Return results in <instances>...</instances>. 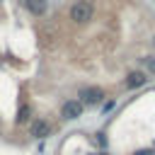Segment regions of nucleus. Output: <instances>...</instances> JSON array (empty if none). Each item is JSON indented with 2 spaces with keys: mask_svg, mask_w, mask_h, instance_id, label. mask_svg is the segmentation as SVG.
<instances>
[{
  "mask_svg": "<svg viewBox=\"0 0 155 155\" xmlns=\"http://www.w3.org/2000/svg\"><path fill=\"white\" fill-rule=\"evenodd\" d=\"M92 15H94V7H92L90 0H78V2H73V7H70V19H73L75 24L90 22Z\"/></svg>",
  "mask_w": 155,
  "mask_h": 155,
  "instance_id": "f257e3e1",
  "label": "nucleus"
},
{
  "mask_svg": "<svg viewBox=\"0 0 155 155\" xmlns=\"http://www.w3.org/2000/svg\"><path fill=\"white\" fill-rule=\"evenodd\" d=\"M78 97H80L78 102H80L82 107H85V104H97V102H102V99H104V90H102V87H92V85H90V87H82V90L78 92Z\"/></svg>",
  "mask_w": 155,
  "mask_h": 155,
  "instance_id": "f03ea898",
  "label": "nucleus"
},
{
  "mask_svg": "<svg viewBox=\"0 0 155 155\" xmlns=\"http://www.w3.org/2000/svg\"><path fill=\"white\" fill-rule=\"evenodd\" d=\"M48 133H51V126H48V121H44V119H34V121L29 124V136H31V138L41 140V138H46Z\"/></svg>",
  "mask_w": 155,
  "mask_h": 155,
  "instance_id": "7ed1b4c3",
  "label": "nucleus"
},
{
  "mask_svg": "<svg viewBox=\"0 0 155 155\" xmlns=\"http://www.w3.org/2000/svg\"><path fill=\"white\" fill-rule=\"evenodd\" d=\"M61 116L63 119H80L82 116V104L78 102V99H68L65 104H63V109H61Z\"/></svg>",
  "mask_w": 155,
  "mask_h": 155,
  "instance_id": "20e7f679",
  "label": "nucleus"
},
{
  "mask_svg": "<svg viewBox=\"0 0 155 155\" xmlns=\"http://www.w3.org/2000/svg\"><path fill=\"white\" fill-rule=\"evenodd\" d=\"M145 82H148V75H145L143 70H133V73H128V75H126V87H131V90L143 87Z\"/></svg>",
  "mask_w": 155,
  "mask_h": 155,
  "instance_id": "39448f33",
  "label": "nucleus"
},
{
  "mask_svg": "<svg viewBox=\"0 0 155 155\" xmlns=\"http://www.w3.org/2000/svg\"><path fill=\"white\" fill-rule=\"evenodd\" d=\"M24 2H27L31 15H44L46 12V0H24Z\"/></svg>",
  "mask_w": 155,
  "mask_h": 155,
  "instance_id": "423d86ee",
  "label": "nucleus"
},
{
  "mask_svg": "<svg viewBox=\"0 0 155 155\" xmlns=\"http://www.w3.org/2000/svg\"><path fill=\"white\" fill-rule=\"evenodd\" d=\"M140 68L145 75H155V56H145L140 58Z\"/></svg>",
  "mask_w": 155,
  "mask_h": 155,
  "instance_id": "0eeeda50",
  "label": "nucleus"
},
{
  "mask_svg": "<svg viewBox=\"0 0 155 155\" xmlns=\"http://www.w3.org/2000/svg\"><path fill=\"white\" fill-rule=\"evenodd\" d=\"M29 116H31V109H29V107H22V109H19V114H17V121H19V124H24Z\"/></svg>",
  "mask_w": 155,
  "mask_h": 155,
  "instance_id": "6e6552de",
  "label": "nucleus"
},
{
  "mask_svg": "<svg viewBox=\"0 0 155 155\" xmlns=\"http://www.w3.org/2000/svg\"><path fill=\"white\" fill-rule=\"evenodd\" d=\"M133 155H153V150H148V148H140V150H136Z\"/></svg>",
  "mask_w": 155,
  "mask_h": 155,
  "instance_id": "1a4fd4ad",
  "label": "nucleus"
},
{
  "mask_svg": "<svg viewBox=\"0 0 155 155\" xmlns=\"http://www.w3.org/2000/svg\"><path fill=\"white\" fill-rule=\"evenodd\" d=\"M111 107H114V102H107V104H104V109H102V111H104V116H107V111H111Z\"/></svg>",
  "mask_w": 155,
  "mask_h": 155,
  "instance_id": "9d476101",
  "label": "nucleus"
},
{
  "mask_svg": "<svg viewBox=\"0 0 155 155\" xmlns=\"http://www.w3.org/2000/svg\"><path fill=\"white\" fill-rule=\"evenodd\" d=\"M99 155H104V153H99Z\"/></svg>",
  "mask_w": 155,
  "mask_h": 155,
  "instance_id": "9b49d317",
  "label": "nucleus"
}]
</instances>
